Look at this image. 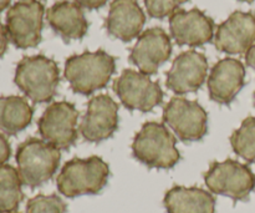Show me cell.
I'll return each instance as SVG.
<instances>
[{
  "label": "cell",
  "instance_id": "obj_3",
  "mask_svg": "<svg viewBox=\"0 0 255 213\" xmlns=\"http://www.w3.org/2000/svg\"><path fill=\"white\" fill-rule=\"evenodd\" d=\"M176 142V137L163 124L149 121L134 136L132 152L149 169L168 170L176 166L181 159Z\"/></svg>",
  "mask_w": 255,
  "mask_h": 213
},
{
  "label": "cell",
  "instance_id": "obj_13",
  "mask_svg": "<svg viewBox=\"0 0 255 213\" xmlns=\"http://www.w3.org/2000/svg\"><path fill=\"white\" fill-rule=\"evenodd\" d=\"M171 54L172 44L168 34L162 27H151L138 36L131 50L129 60L141 72L153 75Z\"/></svg>",
  "mask_w": 255,
  "mask_h": 213
},
{
  "label": "cell",
  "instance_id": "obj_20",
  "mask_svg": "<svg viewBox=\"0 0 255 213\" xmlns=\"http://www.w3.org/2000/svg\"><path fill=\"white\" fill-rule=\"evenodd\" d=\"M31 105L20 96H0V131L5 135H16L31 124Z\"/></svg>",
  "mask_w": 255,
  "mask_h": 213
},
{
  "label": "cell",
  "instance_id": "obj_4",
  "mask_svg": "<svg viewBox=\"0 0 255 213\" xmlns=\"http://www.w3.org/2000/svg\"><path fill=\"white\" fill-rule=\"evenodd\" d=\"M109 176V165L100 157L72 159L65 164L57 176V190L69 199L96 195L106 186Z\"/></svg>",
  "mask_w": 255,
  "mask_h": 213
},
{
  "label": "cell",
  "instance_id": "obj_12",
  "mask_svg": "<svg viewBox=\"0 0 255 213\" xmlns=\"http://www.w3.org/2000/svg\"><path fill=\"white\" fill-rule=\"evenodd\" d=\"M255 42V14L234 11L218 26L214 45L231 55L247 54Z\"/></svg>",
  "mask_w": 255,
  "mask_h": 213
},
{
  "label": "cell",
  "instance_id": "obj_32",
  "mask_svg": "<svg viewBox=\"0 0 255 213\" xmlns=\"http://www.w3.org/2000/svg\"><path fill=\"white\" fill-rule=\"evenodd\" d=\"M11 213H19V212H11Z\"/></svg>",
  "mask_w": 255,
  "mask_h": 213
},
{
  "label": "cell",
  "instance_id": "obj_2",
  "mask_svg": "<svg viewBox=\"0 0 255 213\" xmlns=\"http://www.w3.org/2000/svg\"><path fill=\"white\" fill-rule=\"evenodd\" d=\"M14 81L32 102H49L59 86V66L44 55L24 56L17 62Z\"/></svg>",
  "mask_w": 255,
  "mask_h": 213
},
{
  "label": "cell",
  "instance_id": "obj_7",
  "mask_svg": "<svg viewBox=\"0 0 255 213\" xmlns=\"http://www.w3.org/2000/svg\"><path fill=\"white\" fill-rule=\"evenodd\" d=\"M45 7L39 0H19L6 14L9 40L17 49L35 47L41 41Z\"/></svg>",
  "mask_w": 255,
  "mask_h": 213
},
{
  "label": "cell",
  "instance_id": "obj_6",
  "mask_svg": "<svg viewBox=\"0 0 255 213\" xmlns=\"http://www.w3.org/2000/svg\"><path fill=\"white\" fill-rule=\"evenodd\" d=\"M204 182L212 194L233 201H247L255 187V175L247 165L234 160L212 162L204 174Z\"/></svg>",
  "mask_w": 255,
  "mask_h": 213
},
{
  "label": "cell",
  "instance_id": "obj_16",
  "mask_svg": "<svg viewBox=\"0 0 255 213\" xmlns=\"http://www.w3.org/2000/svg\"><path fill=\"white\" fill-rule=\"evenodd\" d=\"M246 67L239 60L226 57L217 62L208 76L209 96L214 102L228 105L243 89Z\"/></svg>",
  "mask_w": 255,
  "mask_h": 213
},
{
  "label": "cell",
  "instance_id": "obj_1",
  "mask_svg": "<svg viewBox=\"0 0 255 213\" xmlns=\"http://www.w3.org/2000/svg\"><path fill=\"white\" fill-rule=\"evenodd\" d=\"M116 70L112 55L104 50L72 55L65 62V79L74 92L90 95L107 86Z\"/></svg>",
  "mask_w": 255,
  "mask_h": 213
},
{
  "label": "cell",
  "instance_id": "obj_24",
  "mask_svg": "<svg viewBox=\"0 0 255 213\" xmlns=\"http://www.w3.org/2000/svg\"><path fill=\"white\" fill-rule=\"evenodd\" d=\"M188 0H144L148 15L154 19L171 16L179 6Z\"/></svg>",
  "mask_w": 255,
  "mask_h": 213
},
{
  "label": "cell",
  "instance_id": "obj_11",
  "mask_svg": "<svg viewBox=\"0 0 255 213\" xmlns=\"http://www.w3.org/2000/svg\"><path fill=\"white\" fill-rule=\"evenodd\" d=\"M119 127V105L109 95H97L87 105L86 115L80 124V134L89 142L110 139Z\"/></svg>",
  "mask_w": 255,
  "mask_h": 213
},
{
  "label": "cell",
  "instance_id": "obj_17",
  "mask_svg": "<svg viewBox=\"0 0 255 213\" xmlns=\"http://www.w3.org/2000/svg\"><path fill=\"white\" fill-rule=\"evenodd\" d=\"M144 22L146 15L136 0H114L105 26L112 37L129 42L141 34Z\"/></svg>",
  "mask_w": 255,
  "mask_h": 213
},
{
  "label": "cell",
  "instance_id": "obj_29",
  "mask_svg": "<svg viewBox=\"0 0 255 213\" xmlns=\"http://www.w3.org/2000/svg\"><path fill=\"white\" fill-rule=\"evenodd\" d=\"M10 2H11V0H0V12L4 11L6 7H9Z\"/></svg>",
  "mask_w": 255,
  "mask_h": 213
},
{
  "label": "cell",
  "instance_id": "obj_28",
  "mask_svg": "<svg viewBox=\"0 0 255 213\" xmlns=\"http://www.w3.org/2000/svg\"><path fill=\"white\" fill-rule=\"evenodd\" d=\"M246 61L247 64H248V66H251L252 69L255 70V44L246 54Z\"/></svg>",
  "mask_w": 255,
  "mask_h": 213
},
{
  "label": "cell",
  "instance_id": "obj_23",
  "mask_svg": "<svg viewBox=\"0 0 255 213\" xmlns=\"http://www.w3.org/2000/svg\"><path fill=\"white\" fill-rule=\"evenodd\" d=\"M26 213H66V204L57 195H37L27 202Z\"/></svg>",
  "mask_w": 255,
  "mask_h": 213
},
{
  "label": "cell",
  "instance_id": "obj_15",
  "mask_svg": "<svg viewBox=\"0 0 255 213\" xmlns=\"http://www.w3.org/2000/svg\"><path fill=\"white\" fill-rule=\"evenodd\" d=\"M169 30L176 42L181 46H202L212 41L214 21L202 10H177L169 16Z\"/></svg>",
  "mask_w": 255,
  "mask_h": 213
},
{
  "label": "cell",
  "instance_id": "obj_18",
  "mask_svg": "<svg viewBox=\"0 0 255 213\" xmlns=\"http://www.w3.org/2000/svg\"><path fill=\"white\" fill-rule=\"evenodd\" d=\"M46 19L51 29L66 42L82 39L89 29V22L82 7L69 0L55 2L47 10Z\"/></svg>",
  "mask_w": 255,
  "mask_h": 213
},
{
  "label": "cell",
  "instance_id": "obj_26",
  "mask_svg": "<svg viewBox=\"0 0 255 213\" xmlns=\"http://www.w3.org/2000/svg\"><path fill=\"white\" fill-rule=\"evenodd\" d=\"M76 4H79L81 7H86V9L94 10L99 9V7H102L105 4H106L109 0H74Z\"/></svg>",
  "mask_w": 255,
  "mask_h": 213
},
{
  "label": "cell",
  "instance_id": "obj_8",
  "mask_svg": "<svg viewBox=\"0 0 255 213\" xmlns=\"http://www.w3.org/2000/svg\"><path fill=\"white\" fill-rule=\"evenodd\" d=\"M114 90L126 109L148 112L163 101V91L158 82L152 81L143 72L126 69L114 81Z\"/></svg>",
  "mask_w": 255,
  "mask_h": 213
},
{
  "label": "cell",
  "instance_id": "obj_25",
  "mask_svg": "<svg viewBox=\"0 0 255 213\" xmlns=\"http://www.w3.org/2000/svg\"><path fill=\"white\" fill-rule=\"evenodd\" d=\"M10 155H11V149L9 141L4 132L0 131V166L5 165V162L10 159Z\"/></svg>",
  "mask_w": 255,
  "mask_h": 213
},
{
  "label": "cell",
  "instance_id": "obj_19",
  "mask_svg": "<svg viewBox=\"0 0 255 213\" xmlns=\"http://www.w3.org/2000/svg\"><path fill=\"white\" fill-rule=\"evenodd\" d=\"M167 213H214L216 199L198 187L174 186L163 200Z\"/></svg>",
  "mask_w": 255,
  "mask_h": 213
},
{
  "label": "cell",
  "instance_id": "obj_27",
  "mask_svg": "<svg viewBox=\"0 0 255 213\" xmlns=\"http://www.w3.org/2000/svg\"><path fill=\"white\" fill-rule=\"evenodd\" d=\"M7 44H9V36H7L6 27L0 22V57L4 56L6 52Z\"/></svg>",
  "mask_w": 255,
  "mask_h": 213
},
{
  "label": "cell",
  "instance_id": "obj_5",
  "mask_svg": "<svg viewBox=\"0 0 255 213\" xmlns=\"http://www.w3.org/2000/svg\"><path fill=\"white\" fill-rule=\"evenodd\" d=\"M60 150L44 140L27 139L16 151L17 172L24 186L36 189L46 184L59 167Z\"/></svg>",
  "mask_w": 255,
  "mask_h": 213
},
{
  "label": "cell",
  "instance_id": "obj_21",
  "mask_svg": "<svg viewBox=\"0 0 255 213\" xmlns=\"http://www.w3.org/2000/svg\"><path fill=\"white\" fill-rule=\"evenodd\" d=\"M19 172L10 165L0 166V213L15 212L24 200Z\"/></svg>",
  "mask_w": 255,
  "mask_h": 213
},
{
  "label": "cell",
  "instance_id": "obj_14",
  "mask_svg": "<svg viewBox=\"0 0 255 213\" xmlns=\"http://www.w3.org/2000/svg\"><path fill=\"white\" fill-rule=\"evenodd\" d=\"M208 61L204 54L188 50L174 59L167 74L166 85L178 95L196 92L202 87L207 77Z\"/></svg>",
  "mask_w": 255,
  "mask_h": 213
},
{
  "label": "cell",
  "instance_id": "obj_10",
  "mask_svg": "<svg viewBox=\"0 0 255 213\" xmlns=\"http://www.w3.org/2000/svg\"><path fill=\"white\" fill-rule=\"evenodd\" d=\"M77 119L79 111L74 104L67 101L52 102L37 122L40 136L56 149H70L77 140Z\"/></svg>",
  "mask_w": 255,
  "mask_h": 213
},
{
  "label": "cell",
  "instance_id": "obj_22",
  "mask_svg": "<svg viewBox=\"0 0 255 213\" xmlns=\"http://www.w3.org/2000/svg\"><path fill=\"white\" fill-rule=\"evenodd\" d=\"M231 145L234 152L249 164H255V117H248L232 134Z\"/></svg>",
  "mask_w": 255,
  "mask_h": 213
},
{
  "label": "cell",
  "instance_id": "obj_30",
  "mask_svg": "<svg viewBox=\"0 0 255 213\" xmlns=\"http://www.w3.org/2000/svg\"><path fill=\"white\" fill-rule=\"evenodd\" d=\"M239 1H244V2H253L255 0H239Z\"/></svg>",
  "mask_w": 255,
  "mask_h": 213
},
{
  "label": "cell",
  "instance_id": "obj_9",
  "mask_svg": "<svg viewBox=\"0 0 255 213\" xmlns=\"http://www.w3.org/2000/svg\"><path fill=\"white\" fill-rule=\"evenodd\" d=\"M163 122L182 141L194 142L208 131V115L197 101L176 96L164 106Z\"/></svg>",
  "mask_w": 255,
  "mask_h": 213
},
{
  "label": "cell",
  "instance_id": "obj_31",
  "mask_svg": "<svg viewBox=\"0 0 255 213\" xmlns=\"http://www.w3.org/2000/svg\"><path fill=\"white\" fill-rule=\"evenodd\" d=\"M254 104H255V92H254Z\"/></svg>",
  "mask_w": 255,
  "mask_h": 213
}]
</instances>
